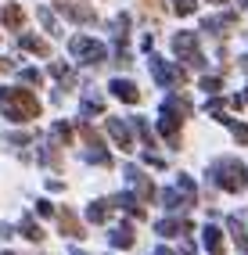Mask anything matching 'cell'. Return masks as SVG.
I'll use <instances>...</instances> for the list:
<instances>
[{
	"label": "cell",
	"instance_id": "obj_23",
	"mask_svg": "<svg viewBox=\"0 0 248 255\" xmlns=\"http://www.w3.org/2000/svg\"><path fill=\"white\" fill-rule=\"evenodd\" d=\"M176 191H180V194H184V198L191 201V205H194V201H198V187H194V180H191L187 173H180V180H176Z\"/></svg>",
	"mask_w": 248,
	"mask_h": 255
},
{
	"label": "cell",
	"instance_id": "obj_16",
	"mask_svg": "<svg viewBox=\"0 0 248 255\" xmlns=\"http://www.w3.org/2000/svg\"><path fill=\"white\" fill-rule=\"evenodd\" d=\"M83 158H87V162H94V165H105V169H112V155H108V147H101V144H90L87 151H83Z\"/></svg>",
	"mask_w": 248,
	"mask_h": 255
},
{
	"label": "cell",
	"instance_id": "obj_6",
	"mask_svg": "<svg viewBox=\"0 0 248 255\" xmlns=\"http://www.w3.org/2000/svg\"><path fill=\"white\" fill-rule=\"evenodd\" d=\"M126 180H129V187H133V191H137L144 201H151V198H155V187H151V180H147V173H140L137 165H129V169H126Z\"/></svg>",
	"mask_w": 248,
	"mask_h": 255
},
{
	"label": "cell",
	"instance_id": "obj_12",
	"mask_svg": "<svg viewBox=\"0 0 248 255\" xmlns=\"http://www.w3.org/2000/svg\"><path fill=\"white\" fill-rule=\"evenodd\" d=\"M202 237H205V248H209V255H223L227 241H223V230H220V227H205V230H202Z\"/></svg>",
	"mask_w": 248,
	"mask_h": 255
},
{
	"label": "cell",
	"instance_id": "obj_15",
	"mask_svg": "<svg viewBox=\"0 0 248 255\" xmlns=\"http://www.w3.org/2000/svg\"><path fill=\"white\" fill-rule=\"evenodd\" d=\"M158 198H162V205L169 209V212H176V209H187V205H191V201H187L184 194H180L176 187H165V191H162Z\"/></svg>",
	"mask_w": 248,
	"mask_h": 255
},
{
	"label": "cell",
	"instance_id": "obj_26",
	"mask_svg": "<svg viewBox=\"0 0 248 255\" xmlns=\"http://www.w3.org/2000/svg\"><path fill=\"white\" fill-rule=\"evenodd\" d=\"M22 237H29V241H43V230H40V223L36 219H22Z\"/></svg>",
	"mask_w": 248,
	"mask_h": 255
},
{
	"label": "cell",
	"instance_id": "obj_38",
	"mask_svg": "<svg viewBox=\"0 0 248 255\" xmlns=\"http://www.w3.org/2000/svg\"><path fill=\"white\" fill-rule=\"evenodd\" d=\"M155 255H173V252H169V248H158V252H155Z\"/></svg>",
	"mask_w": 248,
	"mask_h": 255
},
{
	"label": "cell",
	"instance_id": "obj_18",
	"mask_svg": "<svg viewBox=\"0 0 248 255\" xmlns=\"http://www.w3.org/2000/svg\"><path fill=\"white\" fill-rule=\"evenodd\" d=\"M18 43L25 50H32V54H40V58H51V43H43L40 36H29V32H25V36H18Z\"/></svg>",
	"mask_w": 248,
	"mask_h": 255
},
{
	"label": "cell",
	"instance_id": "obj_25",
	"mask_svg": "<svg viewBox=\"0 0 248 255\" xmlns=\"http://www.w3.org/2000/svg\"><path fill=\"white\" fill-rule=\"evenodd\" d=\"M51 137H54L61 147L72 144V126H69V123H54V126H51Z\"/></svg>",
	"mask_w": 248,
	"mask_h": 255
},
{
	"label": "cell",
	"instance_id": "obj_24",
	"mask_svg": "<svg viewBox=\"0 0 248 255\" xmlns=\"http://www.w3.org/2000/svg\"><path fill=\"white\" fill-rule=\"evenodd\" d=\"M223 126H230V133H234V140L238 144H248V126L245 123H234V119H227V115H216Z\"/></svg>",
	"mask_w": 248,
	"mask_h": 255
},
{
	"label": "cell",
	"instance_id": "obj_27",
	"mask_svg": "<svg viewBox=\"0 0 248 255\" xmlns=\"http://www.w3.org/2000/svg\"><path fill=\"white\" fill-rule=\"evenodd\" d=\"M194 7H198V0H176V4H173L176 14H194Z\"/></svg>",
	"mask_w": 248,
	"mask_h": 255
},
{
	"label": "cell",
	"instance_id": "obj_31",
	"mask_svg": "<svg viewBox=\"0 0 248 255\" xmlns=\"http://www.w3.org/2000/svg\"><path fill=\"white\" fill-rule=\"evenodd\" d=\"M220 87H223V83H220V76H205V79H202V90H209V94H216Z\"/></svg>",
	"mask_w": 248,
	"mask_h": 255
},
{
	"label": "cell",
	"instance_id": "obj_14",
	"mask_svg": "<svg viewBox=\"0 0 248 255\" xmlns=\"http://www.w3.org/2000/svg\"><path fill=\"white\" fill-rule=\"evenodd\" d=\"M108 133L115 137V144H119L123 151H133V140H129V129L119 123V119H108Z\"/></svg>",
	"mask_w": 248,
	"mask_h": 255
},
{
	"label": "cell",
	"instance_id": "obj_30",
	"mask_svg": "<svg viewBox=\"0 0 248 255\" xmlns=\"http://www.w3.org/2000/svg\"><path fill=\"white\" fill-rule=\"evenodd\" d=\"M22 79L29 83V87H40V83H43V76H40L36 69H22Z\"/></svg>",
	"mask_w": 248,
	"mask_h": 255
},
{
	"label": "cell",
	"instance_id": "obj_36",
	"mask_svg": "<svg viewBox=\"0 0 248 255\" xmlns=\"http://www.w3.org/2000/svg\"><path fill=\"white\" fill-rule=\"evenodd\" d=\"M140 4H144L147 11H158V7H162V4H158V0H140Z\"/></svg>",
	"mask_w": 248,
	"mask_h": 255
},
{
	"label": "cell",
	"instance_id": "obj_20",
	"mask_svg": "<svg viewBox=\"0 0 248 255\" xmlns=\"http://www.w3.org/2000/svg\"><path fill=\"white\" fill-rule=\"evenodd\" d=\"M4 25H7V29H22V25H25V11H22L18 4H7V7H4Z\"/></svg>",
	"mask_w": 248,
	"mask_h": 255
},
{
	"label": "cell",
	"instance_id": "obj_19",
	"mask_svg": "<svg viewBox=\"0 0 248 255\" xmlns=\"http://www.w3.org/2000/svg\"><path fill=\"white\" fill-rule=\"evenodd\" d=\"M227 227H230V237H234V245H238L241 252H248V234H245V227H241V219H238V216H230V219H227Z\"/></svg>",
	"mask_w": 248,
	"mask_h": 255
},
{
	"label": "cell",
	"instance_id": "obj_4",
	"mask_svg": "<svg viewBox=\"0 0 248 255\" xmlns=\"http://www.w3.org/2000/svg\"><path fill=\"white\" fill-rule=\"evenodd\" d=\"M180 123H184V115L162 105V115H158V129H162V137L169 140V147H180Z\"/></svg>",
	"mask_w": 248,
	"mask_h": 255
},
{
	"label": "cell",
	"instance_id": "obj_3",
	"mask_svg": "<svg viewBox=\"0 0 248 255\" xmlns=\"http://www.w3.org/2000/svg\"><path fill=\"white\" fill-rule=\"evenodd\" d=\"M69 47H72V54H76L79 61H90V65L108 58V47H105V43H97V40H90V36H72Z\"/></svg>",
	"mask_w": 248,
	"mask_h": 255
},
{
	"label": "cell",
	"instance_id": "obj_37",
	"mask_svg": "<svg viewBox=\"0 0 248 255\" xmlns=\"http://www.w3.org/2000/svg\"><path fill=\"white\" fill-rule=\"evenodd\" d=\"M11 69H14V65H11V61H4V58H0V72H11Z\"/></svg>",
	"mask_w": 248,
	"mask_h": 255
},
{
	"label": "cell",
	"instance_id": "obj_29",
	"mask_svg": "<svg viewBox=\"0 0 248 255\" xmlns=\"http://www.w3.org/2000/svg\"><path fill=\"white\" fill-rule=\"evenodd\" d=\"M40 22L47 25V32H58V22H54V14L47 11V7H40Z\"/></svg>",
	"mask_w": 248,
	"mask_h": 255
},
{
	"label": "cell",
	"instance_id": "obj_21",
	"mask_svg": "<svg viewBox=\"0 0 248 255\" xmlns=\"http://www.w3.org/2000/svg\"><path fill=\"white\" fill-rule=\"evenodd\" d=\"M51 76H54V79H61V87H65V90L76 87V76L69 72V65H61V61H51Z\"/></svg>",
	"mask_w": 248,
	"mask_h": 255
},
{
	"label": "cell",
	"instance_id": "obj_9",
	"mask_svg": "<svg viewBox=\"0 0 248 255\" xmlns=\"http://www.w3.org/2000/svg\"><path fill=\"white\" fill-rule=\"evenodd\" d=\"M108 241H112L115 248H133V245H137V230L129 227V223H123V227H115V230L108 234Z\"/></svg>",
	"mask_w": 248,
	"mask_h": 255
},
{
	"label": "cell",
	"instance_id": "obj_7",
	"mask_svg": "<svg viewBox=\"0 0 248 255\" xmlns=\"http://www.w3.org/2000/svg\"><path fill=\"white\" fill-rule=\"evenodd\" d=\"M58 227H61V234H65V237H79V241L87 237V230H83V223L76 219V212H72V209H61V212H58Z\"/></svg>",
	"mask_w": 248,
	"mask_h": 255
},
{
	"label": "cell",
	"instance_id": "obj_11",
	"mask_svg": "<svg viewBox=\"0 0 248 255\" xmlns=\"http://www.w3.org/2000/svg\"><path fill=\"white\" fill-rule=\"evenodd\" d=\"M108 205L112 209H119V212H126V216H137V219H144V209L137 205L129 194H115V198H108Z\"/></svg>",
	"mask_w": 248,
	"mask_h": 255
},
{
	"label": "cell",
	"instance_id": "obj_1",
	"mask_svg": "<svg viewBox=\"0 0 248 255\" xmlns=\"http://www.w3.org/2000/svg\"><path fill=\"white\" fill-rule=\"evenodd\" d=\"M0 112L11 123H29V119L40 115V101L32 90H22V87H0Z\"/></svg>",
	"mask_w": 248,
	"mask_h": 255
},
{
	"label": "cell",
	"instance_id": "obj_10",
	"mask_svg": "<svg viewBox=\"0 0 248 255\" xmlns=\"http://www.w3.org/2000/svg\"><path fill=\"white\" fill-rule=\"evenodd\" d=\"M173 50H176V54L187 61V58L194 54V50H198V40H194V32H176V36H173Z\"/></svg>",
	"mask_w": 248,
	"mask_h": 255
},
{
	"label": "cell",
	"instance_id": "obj_33",
	"mask_svg": "<svg viewBox=\"0 0 248 255\" xmlns=\"http://www.w3.org/2000/svg\"><path fill=\"white\" fill-rule=\"evenodd\" d=\"M144 162L155 165V169H165V158H158V155H144Z\"/></svg>",
	"mask_w": 248,
	"mask_h": 255
},
{
	"label": "cell",
	"instance_id": "obj_2",
	"mask_svg": "<svg viewBox=\"0 0 248 255\" xmlns=\"http://www.w3.org/2000/svg\"><path fill=\"white\" fill-rule=\"evenodd\" d=\"M212 183L223 187V191L238 194V191H248V165H241L238 158H220L212 165Z\"/></svg>",
	"mask_w": 248,
	"mask_h": 255
},
{
	"label": "cell",
	"instance_id": "obj_40",
	"mask_svg": "<svg viewBox=\"0 0 248 255\" xmlns=\"http://www.w3.org/2000/svg\"><path fill=\"white\" fill-rule=\"evenodd\" d=\"M241 65H245V72H248V58H245V61H241Z\"/></svg>",
	"mask_w": 248,
	"mask_h": 255
},
{
	"label": "cell",
	"instance_id": "obj_8",
	"mask_svg": "<svg viewBox=\"0 0 248 255\" xmlns=\"http://www.w3.org/2000/svg\"><path fill=\"white\" fill-rule=\"evenodd\" d=\"M108 90L119 97V101H126V105H137V101H140L137 83H129V79H112V83H108Z\"/></svg>",
	"mask_w": 248,
	"mask_h": 255
},
{
	"label": "cell",
	"instance_id": "obj_39",
	"mask_svg": "<svg viewBox=\"0 0 248 255\" xmlns=\"http://www.w3.org/2000/svg\"><path fill=\"white\" fill-rule=\"evenodd\" d=\"M72 255H87V252H79V248H72Z\"/></svg>",
	"mask_w": 248,
	"mask_h": 255
},
{
	"label": "cell",
	"instance_id": "obj_17",
	"mask_svg": "<svg viewBox=\"0 0 248 255\" xmlns=\"http://www.w3.org/2000/svg\"><path fill=\"white\" fill-rule=\"evenodd\" d=\"M61 11L69 14L72 22H87V25L94 22V7H87V4H61Z\"/></svg>",
	"mask_w": 248,
	"mask_h": 255
},
{
	"label": "cell",
	"instance_id": "obj_35",
	"mask_svg": "<svg viewBox=\"0 0 248 255\" xmlns=\"http://www.w3.org/2000/svg\"><path fill=\"white\" fill-rule=\"evenodd\" d=\"M36 212H40V216H51L54 209H51V201H40V205H36Z\"/></svg>",
	"mask_w": 248,
	"mask_h": 255
},
{
	"label": "cell",
	"instance_id": "obj_13",
	"mask_svg": "<svg viewBox=\"0 0 248 255\" xmlns=\"http://www.w3.org/2000/svg\"><path fill=\"white\" fill-rule=\"evenodd\" d=\"M162 237H180V234H187L191 230V223L187 219H158V227H155Z\"/></svg>",
	"mask_w": 248,
	"mask_h": 255
},
{
	"label": "cell",
	"instance_id": "obj_32",
	"mask_svg": "<svg viewBox=\"0 0 248 255\" xmlns=\"http://www.w3.org/2000/svg\"><path fill=\"white\" fill-rule=\"evenodd\" d=\"M187 65H191V69H198V72H202V69H205V58H202V50H194V54L187 58Z\"/></svg>",
	"mask_w": 248,
	"mask_h": 255
},
{
	"label": "cell",
	"instance_id": "obj_41",
	"mask_svg": "<svg viewBox=\"0 0 248 255\" xmlns=\"http://www.w3.org/2000/svg\"><path fill=\"white\" fill-rule=\"evenodd\" d=\"M212 4H223V0H212Z\"/></svg>",
	"mask_w": 248,
	"mask_h": 255
},
{
	"label": "cell",
	"instance_id": "obj_5",
	"mask_svg": "<svg viewBox=\"0 0 248 255\" xmlns=\"http://www.w3.org/2000/svg\"><path fill=\"white\" fill-rule=\"evenodd\" d=\"M151 76L162 83H173V87H187V72L184 69H176V65H165V61H158V58H151Z\"/></svg>",
	"mask_w": 248,
	"mask_h": 255
},
{
	"label": "cell",
	"instance_id": "obj_28",
	"mask_svg": "<svg viewBox=\"0 0 248 255\" xmlns=\"http://www.w3.org/2000/svg\"><path fill=\"white\" fill-rule=\"evenodd\" d=\"M83 115H101V101H97V97H87V101H83Z\"/></svg>",
	"mask_w": 248,
	"mask_h": 255
},
{
	"label": "cell",
	"instance_id": "obj_22",
	"mask_svg": "<svg viewBox=\"0 0 248 255\" xmlns=\"http://www.w3.org/2000/svg\"><path fill=\"white\" fill-rule=\"evenodd\" d=\"M108 216H112V205H105V201H94V205L87 209L90 223H108Z\"/></svg>",
	"mask_w": 248,
	"mask_h": 255
},
{
	"label": "cell",
	"instance_id": "obj_34",
	"mask_svg": "<svg viewBox=\"0 0 248 255\" xmlns=\"http://www.w3.org/2000/svg\"><path fill=\"white\" fill-rule=\"evenodd\" d=\"M205 112H209V115H220V112H223V101H209Z\"/></svg>",
	"mask_w": 248,
	"mask_h": 255
},
{
	"label": "cell",
	"instance_id": "obj_42",
	"mask_svg": "<svg viewBox=\"0 0 248 255\" xmlns=\"http://www.w3.org/2000/svg\"><path fill=\"white\" fill-rule=\"evenodd\" d=\"M4 255H14V252H4Z\"/></svg>",
	"mask_w": 248,
	"mask_h": 255
}]
</instances>
